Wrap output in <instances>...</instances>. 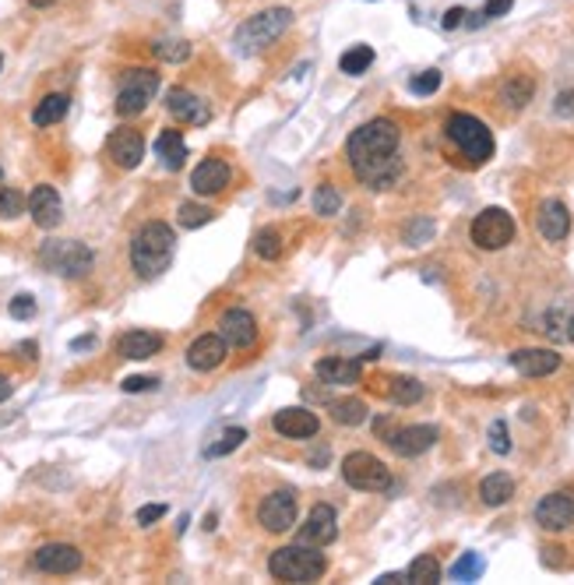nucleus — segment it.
Instances as JSON below:
<instances>
[{
	"instance_id": "1",
	"label": "nucleus",
	"mask_w": 574,
	"mask_h": 585,
	"mask_svg": "<svg viewBox=\"0 0 574 585\" xmlns=\"http://www.w3.org/2000/svg\"><path fill=\"white\" fill-rule=\"evenodd\" d=\"M398 141H402V130L395 120H367L363 128H356L346 141V156H349L356 177L374 187L384 191L391 187L398 177H402V163H398Z\"/></svg>"
},
{
	"instance_id": "2",
	"label": "nucleus",
	"mask_w": 574,
	"mask_h": 585,
	"mask_svg": "<svg viewBox=\"0 0 574 585\" xmlns=\"http://www.w3.org/2000/svg\"><path fill=\"white\" fill-rule=\"evenodd\" d=\"M173 247H177V236L166 223H145V226L134 233L130 240V264L141 279H152L169 268L173 261Z\"/></svg>"
},
{
	"instance_id": "3",
	"label": "nucleus",
	"mask_w": 574,
	"mask_h": 585,
	"mask_svg": "<svg viewBox=\"0 0 574 585\" xmlns=\"http://www.w3.org/2000/svg\"><path fill=\"white\" fill-rule=\"evenodd\" d=\"M268 571L279 582H318L328 571V561H324V553H318V547L292 543V547H282L268 557Z\"/></svg>"
},
{
	"instance_id": "4",
	"label": "nucleus",
	"mask_w": 574,
	"mask_h": 585,
	"mask_svg": "<svg viewBox=\"0 0 574 585\" xmlns=\"http://www.w3.org/2000/svg\"><path fill=\"white\" fill-rule=\"evenodd\" d=\"M447 141L469 159L473 166H483L490 156H493V134L490 128L473 117V113H451L447 117Z\"/></svg>"
},
{
	"instance_id": "5",
	"label": "nucleus",
	"mask_w": 574,
	"mask_h": 585,
	"mask_svg": "<svg viewBox=\"0 0 574 585\" xmlns=\"http://www.w3.org/2000/svg\"><path fill=\"white\" fill-rule=\"evenodd\" d=\"M292 25V11L289 7H272V11H261L254 18H247L240 29H236V46L240 53H257L264 46H272L279 35Z\"/></svg>"
},
{
	"instance_id": "6",
	"label": "nucleus",
	"mask_w": 574,
	"mask_h": 585,
	"mask_svg": "<svg viewBox=\"0 0 574 585\" xmlns=\"http://www.w3.org/2000/svg\"><path fill=\"white\" fill-rule=\"evenodd\" d=\"M39 261L57 272V275H67V279H81L85 272H92V251L78 240H46L43 251H39Z\"/></svg>"
},
{
	"instance_id": "7",
	"label": "nucleus",
	"mask_w": 574,
	"mask_h": 585,
	"mask_svg": "<svg viewBox=\"0 0 574 585\" xmlns=\"http://www.w3.org/2000/svg\"><path fill=\"white\" fill-rule=\"evenodd\" d=\"M159 92V71L148 67H134L120 78V92H117V113L120 117H138Z\"/></svg>"
},
{
	"instance_id": "8",
	"label": "nucleus",
	"mask_w": 574,
	"mask_h": 585,
	"mask_svg": "<svg viewBox=\"0 0 574 585\" xmlns=\"http://www.w3.org/2000/svg\"><path fill=\"white\" fill-rule=\"evenodd\" d=\"M342 480L352 490H387L391 487V473L378 456L370 452H352L342 462Z\"/></svg>"
},
{
	"instance_id": "9",
	"label": "nucleus",
	"mask_w": 574,
	"mask_h": 585,
	"mask_svg": "<svg viewBox=\"0 0 574 585\" xmlns=\"http://www.w3.org/2000/svg\"><path fill=\"white\" fill-rule=\"evenodd\" d=\"M514 240V219L504 208H483L473 219V244L479 251H501Z\"/></svg>"
},
{
	"instance_id": "10",
	"label": "nucleus",
	"mask_w": 574,
	"mask_h": 585,
	"mask_svg": "<svg viewBox=\"0 0 574 585\" xmlns=\"http://www.w3.org/2000/svg\"><path fill=\"white\" fill-rule=\"evenodd\" d=\"M257 522L268 529V532H289L296 525V497L292 490H275L261 501L257 508Z\"/></svg>"
},
{
	"instance_id": "11",
	"label": "nucleus",
	"mask_w": 574,
	"mask_h": 585,
	"mask_svg": "<svg viewBox=\"0 0 574 585\" xmlns=\"http://www.w3.org/2000/svg\"><path fill=\"white\" fill-rule=\"evenodd\" d=\"M437 437H441V434H437V427H430V423H416V427L391 430V434H387V448L402 458H416V456H423V452H430V448L437 445Z\"/></svg>"
},
{
	"instance_id": "12",
	"label": "nucleus",
	"mask_w": 574,
	"mask_h": 585,
	"mask_svg": "<svg viewBox=\"0 0 574 585\" xmlns=\"http://www.w3.org/2000/svg\"><path fill=\"white\" fill-rule=\"evenodd\" d=\"M339 536V519H335V508L331 504H314L307 522L300 525V540L296 543H307V547H328L335 543Z\"/></svg>"
},
{
	"instance_id": "13",
	"label": "nucleus",
	"mask_w": 574,
	"mask_h": 585,
	"mask_svg": "<svg viewBox=\"0 0 574 585\" xmlns=\"http://www.w3.org/2000/svg\"><path fill=\"white\" fill-rule=\"evenodd\" d=\"M106 156L113 159V166H120V169H134V166L145 159V138H141V130L117 128L110 134V141H106Z\"/></svg>"
},
{
	"instance_id": "14",
	"label": "nucleus",
	"mask_w": 574,
	"mask_h": 585,
	"mask_svg": "<svg viewBox=\"0 0 574 585\" xmlns=\"http://www.w3.org/2000/svg\"><path fill=\"white\" fill-rule=\"evenodd\" d=\"M29 216H33V223L39 229H57L61 226V219H64V205H61V195H57V187H50V184H39L33 187V195H29Z\"/></svg>"
},
{
	"instance_id": "15",
	"label": "nucleus",
	"mask_w": 574,
	"mask_h": 585,
	"mask_svg": "<svg viewBox=\"0 0 574 585\" xmlns=\"http://www.w3.org/2000/svg\"><path fill=\"white\" fill-rule=\"evenodd\" d=\"M219 335H223L225 346H233V350H251L257 342V321L251 318V311L233 307V311H225L223 321H219Z\"/></svg>"
},
{
	"instance_id": "16",
	"label": "nucleus",
	"mask_w": 574,
	"mask_h": 585,
	"mask_svg": "<svg viewBox=\"0 0 574 585\" xmlns=\"http://www.w3.org/2000/svg\"><path fill=\"white\" fill-rule=\"evenodd\" d=\"M33 564L46 575H71V571L81 568V551L71 547V543H46V547L35 551Z\"/></svg>"
},
{
	"instance_id": "17",
	"label": "nucleus",
	"mask_w": 574,
	"mask_h": 585,
	"mask_svg": "<svg viewBox=\"0 0 574 585\" xmlns=\"http://www.w3.org/2000/svg\"><path fill=\"white\" fill-rule=\"evenodd\" d=\"M166 110H169L177 120L194 124V128H201V124H208V120H212V106H208L201 96H194L191 89H169V96H166Z\"/></svg>"
},
{
	"instance_id": "18",
	"label": "nucleus",
	"mask_w": 574,
	"mask_h": 585,
	"mask_svg": "<svg viewBox=\"0 0 574 585\" xmlns=\"http://www.w3.org/2000/svg\"><path fill=\"white\" fill-rule=\"evenodd\" d=\"M536 522L546 532H560L574 525V497L571 494H546L536 504Z\"/></svg>"
},
{
	"instance_id": "19",
	"label": "nucleus",
	"mask_w": 574,
	"mask_h": 585,
	"mask_svg": "<svg viewBox=\"0 0 574 585\" xmlns=\"http://www.w3.org/2000/svg\"><path fill=\"white\" fill-rule=\"evenodd\" d=\"M229 180H233V173H229V166H225V159H205V163L194 166L191 173V187L194 195L201 197H212V195H223L225 187H229Z\"/></svg>"
},
{
	"instance_id": "20",
	"label": "nucleus",
	"mask_w": 574,
	"mask_h": 585,
	"mask_svg": "<svg viewBox=\"0 0 574 585\" xmlns=\"http://www.w3.org/2000/svg\"><path fill=\"white\" fill-rule=\"evenodd\" d=\"M275 430H279L282 437H292V441H307V437H314L320 430V420H318V413H311V409H303V406H289V409H279V413H275Z\"/></svg>"
},
{
	"instance_id": "21",
	"label": "nucleus",
	"mask_w": 574,
	"mask_h": 585,
	"mask_svg": "<svg viewBox=\"0 0 574 585\" xmlns=\"http://www.w3.org/2000/svg\"><path fill=\"white\" fill-rule=\"evenodd\" d=\"M187 363H191L194 370H201V374H208V370H215V367H223L225 363V342L223 335H201V339H194L191 350H187Z\"/></svg>"
},
{
	"instance_id": "22",
	"label": "nucleus",
	"mask_w": 574,
	"mask_h": 585,
	"mask_svg": "<svg viewBox=\"0 0 574 585\" xmlns=\"http://www.w3.org/2000/svg\"><path fill=\"white\" fill-rule=\"evenodd\" d=\"M536 223H540V233L546 240H564L568 233H571V212H568V205L564 201H557V197H546L540 205V216H536Z\"/></svg>"
},
{
	"instance_id": "23",
	"label": "nucleus",
	"mask_w": 574,
	"mask_h": 585,
	"mask_svg": "<svg viewBox=\"0 0 574 585\" xmlns=\"http://www.w3.org/2000/svg\"><path fill=\"white\" fill-rule=\"evenodd\" d=\"M511 367L525 378H546L560 367V357L553 350H514L511 353Z\"/></svg>"
},
{
	"instance_id": "24",
	"label": "nucleus",
	"mask_w": 574,
	"mask_h": 585,
	"mask_svg": "<svg viewBox=\"0 0 574 585\" xmlns=\"http://www.w3.org/2000/svg\"><path fill=\"white\" fill-rule=\"evenodd\" d=\"M159 350H162V335H156V331L134 328V331H128V335L117 339V357H124V360H148V357H156Z\"/></svg>"
},
{
	"instance_id": "25",
	"label": "nucleus",
	"mask_w": 574,
	"mask_h": 585,
	"mask_svg": "<svg viewBox=\"0 0 574 585\" xmlns=\"http://www.w3.org/2000/svg\"><path fill=\"white\" fill-rule=\"evenodd\" d=\"M324 385H356L359 381V360H346V357H324L314 367Z\"/></svg>"
},
{
	"instance_id": "26",
	"label": "nucleus",
	"mask_w": 574,
	"mask_h": 585,
	"mask_svg": "<svg viewBox=\"0 0 574 585\" xmlns=\"http://www.w3.org/2000/svg\"><path fill=\"white\" fill-rule=\"evenodd\" d=\"M156 156L162 159L166 169H180V166L187 163V141H184V134L173 128L159 130V138H156Z\"/></svg>"
},
{
	"instance_id": "27",
	"label": "nucleus",
	"mask_w": 574,
	"mask_h": 585,
	"mask_svg": "<svg viewBox=\"0 0 574 585\" xmlns=\"http://www.w3.org/2000/svg\"><path fill=\"white\" fill-rule=\"evenodd\" d=\"M479 497H483V504L501 508V504H508L511 497H514V480H511L508 473H490L479 484Z\"/></svg>"
},
{
	"instance_id": "28",
	"label": "nucleus",
	"mask_w": 574,
	"mask_h": 585,
	"mask_svg": "<svg viewBox=\"0 0 574 585\" xmlns=\"http://www.w3.org/2000/svg\"><path fill=\"white\" fill-rule=\"evenodd\" d=\"M67 110H71V99L61 96V92H53V96H46L33 110V124L35 128H53V124H61V120H64Z\"/></svg>"
},
{
	"instance_id": "29",
	"label": "nucleus",
	"mask_w": 574,
	"mask_h": 585,
	"mask_svg": "<svg viewBox=\"0 0 574 585\" xmlns=\"http://www.w3.org/2000/svg\"><path fill=\"white\" fill-rule=\"evenodd\" d=\"M328 413H331V420L342 423V427H359V423H367V402L363 398H335L328 406Z\"/></svg>"
},
{
	"instance_id": "30",
	"label": "nucleus",
	"mask_w": 574,
	"mask_h": 585,
	"mask_svg": "<svg viewBox=\"0 0 574 585\" xmlns=\"http://www.w3.org/2000/svg\"><path fill=\"white\" fill-rule=\"evenodd\" d=\"M406 579H409V582H416V585H434V582H441V561H437L434 553H419L413 564H409Z\"/></svg>"
},
{
	"instance_id": "31",
	"label": "nucleus",
	"mask_w": 574,
	"mask_h": 585,
	"mask_svg": "<svg viewBox=\"0 0 574 585\" xmlns=\"http://www.w3.org/2000/svg\"><path fill=\"white\" fill-rule=\"evenodd\" d=\"M254 254L257 258H264V261H275V258H282V233L275 226H264V229H257L254 233Z\"/></svg>"
},
{
	"instance_id": "32",
	"label": "nucleus",
	"mask_w": 574,
	"mask_h": 585,
	"mask_svg": "<svg viewBox=\"0 0 574 585\" xmlns=\"http://www.w3.org/2000/svg\"><path fill=\"white\" fill-rule=\"evenodd\" d=\"M532 92H536V82L529 74H514V78H508V85H504V102H508L511 110H521L532 99Z\"/></svg>"
},
{
	"instance_id": "33",
	"label": "nucleus",
	"mask_w": 574,
	"mask_h": 585,
	"mask_svg": "<svg viewBox=\"0 0 574 585\" xmlns=\"http://www.w3.org/2000/svg\"><path fill=\"white\" fill-rule=\"evenodd\" d=\"M483 571H486V561L473 551L462 553V557L451 564V579H454V582H476Z\"/></svg>"
},
{
	"instance_id": "34",
	"label": "nucleus",
	"mask_w": 574,
	"mask_h": 585,
	"mask_svg": "<svg viewBox=\"0 0 574 585\" xmlns=\"http://www.w3.org/2000/svg\"><path fill=\"white\" fill-rule=\"evenodd\" d=\"M177 216H180V226L184 229H201L215 219V212H212L208 205H197V201H184Z\"/></svg>"
},
{
	"instance_id": "35",
	"label": "nucleus",
	"mask_w": 574,
	"mask_h": 585,
	"mask_svg": "<svg viewBox=\"0 0 574 585\" xmlns=\"http://www.w3.org/2000/svg\"><path fill=\"white\" fill-rule=\"evenodd\" d=\"M370 64H374V50H370V46H352V50H346V53L339 57L342 74H363Z\"/></svg>"
},
{
	"instance_id": "36",
	"label": "nucleus",
	"mask_w": 574,
	"mask_h": 585,
	"mask_svg": "<svg viewBox=\"0 0 574 585\" xmlns=\"http://www.w3.org/2000/svg\"><path fill=\"white\" fill-rule=\"evenodd\" d=\"M244 441H247V430H244V427H229V430H223V437H219L212 448H205V456L223 458V456H229V452H236Z\"/></svg>"
},
{
	"instance_id": "37",
	"label": "nucleus",
	"mask_w": 574,
	"mask_h": 585,
	"mask_svg": "<svg viewBox=\"0 0 574 585\" xmlns=\"http://www.w3.org/2000/svg\"><path fill=\"white\" fill-rule=\"evenodd\" d=\"M391 398H395L398 406H416V402L423 398V385H419L416 378H395V381H391Z\"/></svg>"
},
{
	"instance_id": "38",
	"label": "nucleus",
	"mask_w": 574,
	"mask_h": 585,
	"mask_svg": "<svg viewBox=\"0 0 574 585\" xmlns=\"http://www.w3.org/2000/svg\"><path fill=\"white\" fill-rule=\"evenodd\" d=\"M152 50H156L159 61H169V64H184L191 57V43H184V39H162Z\"/></svg>"
},
{
	"instance_id": "39",
	"label": "nucleus",
	"mask_w": 574,
	"mask_h": 585,
	"mask_svg": "<svg viewBox=\"0 0 574 585\" xmlns=\"http://www.w3.org/2000/svg\"><path fill=\"white\" fill-rule=\"evenodd\" d=\"M25 205H29V197L22 195L18 187H0V219H14V216H22V212H25Z\"/></svg>"
},
{
	"instance_id": "40",
	"label": "nucleus",
	"mask_w": 574,
	"mask_h": 585,
	"mask_svg": "<svg viewBox=\"0 0 574 585\" xmlns=\"http://www.w3.org/2000/svg\"><path fill=\"white\" fill-rule=\"evenodd\" d=\"M339 208H342V195H339V187L320 184L318 191H314V212H318V216H335Z\"/></svg>"
},
{
	"instance_id": "41",
	"label": "nucleus",
	"mask_w": 574,
	"mask_h": 585,
	"mask_svg": "<svg viewBox=\"0 0 574 585\" xmlns=\"http://www.w3.org/2000/svg\"><path fill=\"white\" fill-rule=\"evenodd\" d=\"M437 89H441V71H423V74H416L413 82H409L413 96H434Z\"/></svg>"
},
{
	"instance_id": "42",
	"label": "nucleus",
	"mask_w": 574,
	"mask_h": 585,
	"mask_svg": "<svg viewBox=\"0 0 574 585\" xmlns=\"http://www.w3.org/2000/svg\"><path fill=\"white\" fill-rule=\"evenodd\" d=\"M490 452H497V456H508L511 452V434L504 420L490 423Z\"/></svg>"
},
{
	"instance_id": "43",
	"label": "nucleus",
	"mask_w": 574,
	"mask_h": 585,
	"mask_svg": "<svg viewBox=\"0 0 574 585\" xmlns=\"http://www.w3.org/2000/svg\"><path fill=\"white\" fill-rule=\"evenodd\" d=\"M11 318H18V321H29V318H35V300L29 296V292H22V296H14L11 300Z\"/></svg>"
},
{
	"instance_id": "44",
	"label": "nucleus",
	"mask_w": 574,
	"mask_h": 585,
	"mask_svg": "<svg viewBox=\"0 0 574 585\" xmlns=\"http://www.w3.org/2000/svg\"><path fill=\"white\" fill-rule=\"evenodd\" d=\"M430 236H434V223H430V219H416L413 226L406 229V244H409V247H419V244L430 240Z\"/></svg>"
},
{
	"instance_id": "45",
	"label": "nucleus",
	"mask_w": 574,
	"mask_h": 585,
	"mask_svg": "<svg viewBox=\"0 0 574 585\" xmlns=\"http://www.w3.org/2000/svg\"><path fill=\"white\" fill-rule=\"evenodd\" d=\"M511 7H514V0H486V7L479 11V18H483V22H490V18H501V14H508Z\"/></svg>"
},
{
	"instance_id": "46",
	"label": "nucleus",
	"mask_w": 574,
	"mask_h": 585,
	"mask_svg": "<svg viewBox=\"0 0 574 585\" xmlns=\"http://www.w3.org/2000/svg\"><path fill=\"white\" fill-rule=\"evenodd\" d=\"M166 515V504H145V508H138V525H152V522H159Z\"/></svg>"
},
{
	"instance_id": "47",
	"label": "nucleus",
	"mask_w": 574,
	"mask_h": 585,
	"mask_svg": "<svg viewBox=\"0 0 574 585\" xmlns=\"http://www.w3.org/2000/svg\"><path fill=\"white\" fill-rule=\"evenodd\" d=\"M159 385V378H145V374H138V378H124L120 381V388L124 391H148Z\"/></svg>"
},
{
	"instance_id": "48",
	"label": "nucleus",
	"mask_w": 574,
	"mask_h": 585,
	"mask_svg": "<svg viewBox=\"0 0 574 585\" xmlns=\"http://www.w3.org/2000/svg\"><path fill=\"white\" fill-rule=\"evenodd\" d=\"M465 18H469V14H465V7H451V11L445 14V22H441V25H445L447 33H451V29H458V25H462Z\"/></svg>"
},
{
	"instance_id": "49",
	"label": "nucleus",
	"mask_w": 574,
	"mask_h": 585,
	"mask_svg": "<svg viewBox=\"0 0 574 585\" xmlns=\"http://www.w3.org/2000/svg\"><path fill=\"white\" fill-rule=\"evenodd\" d=\"M557 113L574 117V92H560V99H557Z\"/></svg>"
},
{
	"instance_id": "50",
	"label": "nucleus",
	"mask_w": 574,
	"mask_h": 585,
	"mask_svg": "<svg viewBox=\"0 0 574 585\" xmlns=\"http://www.w3.org/2000/svg\"><path fill=\"white\" fill-rule=\"evenodd\" d=\"M92 346H96V339H92V335H85V339H74V342H71V350H92Z\"/></svg>"
},
{
	"instance_id": "51",
	"label": "nucleus",
	"mask_w": 574,
	"mask_h": 585,
	"mask_svg": "<svg viewBox=\"0 0 574 585\" xmlns=\"http://www.w3.org/2000/svg\"><path fill=\"white\" fill-rule=\"evenodd\" d=\"M11 381H7V378H4V374H0V402H7V398H11Z\"/></svg>"
},
{
	"instance_id": "52",
	"label": "nucleus",
	"mask_w": 574,
	"mask_h": 585,
	"mask_svg": "<svg viewBox=\"0 0 574 585\" xmlns=\"http://www.w3.org/2000/svg\"><path fill=\"white\" fill-rule=\"evenodd\" d=\"M402 579H406V575H398V571H391V575H381V579H378V585H398V582H402Z\"/></svg>"
},
{
	"instance_id": "53",
	"label": "nucleus",
	"mask_w": 574,
	"mask_h": 585,
	"mask_svg": "<svg viewBox=\"0 0 574 585\" xmlns=\"http://www.w3.org/2000/svg\"><path fill=\"white\" fill-rule=\"evenodd\" d=\"M29 4H33V7H53L57 0H29Z\"/></svg>"
},
{
	"instance_id": "54",
	"label": "nucleus",
	"mask_w": 574,
	"mask_h": 585,
	"mask_svg": "<svg viewBox=\"0 0 574 585\" xmlns=\"http://www.w3.org/2000/svg\"><path fill=\"white\" fill-rule=\"evenodd\" d=\"M568 339L574 342V318H571V325H568Z\"/></svg>"
},
{
	"instance_id": "55",
	"label": "nucleus",
	"mask_w": 574,
	"mask_h": 585,
	"mask_svg": "<svg viewBox=\"0 0 574 585\" xmlns=\"http://www.w3.org/2000/svg\"><path fill=\"white\" fill-rule=\"evenodd\" d=\"M0 64H4V61H0Z\"/></svg>"
}]
</instances>
